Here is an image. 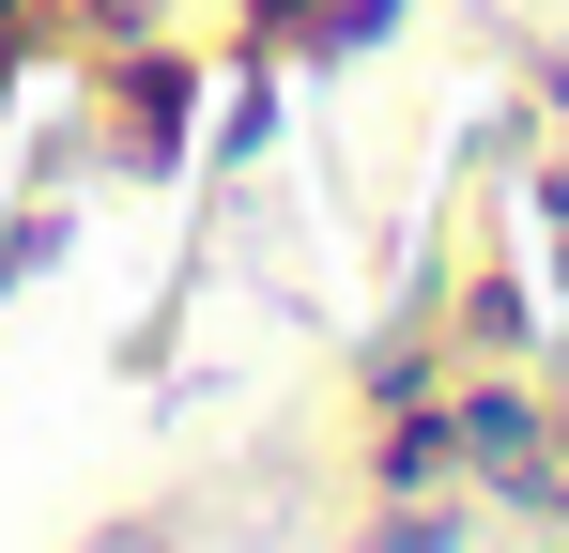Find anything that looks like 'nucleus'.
<instances>
[{
	"mask_svg": "<svg viewBox=\"0 0 569 553\" xmlns=\"http://www.w3.org/2000/svg\"><path fill=\"white\" fill-rule=\"evenodd\" d=\"M385 16H400V0H262V47H308V62H323V47H355Z\"/></svg>",
	"mask_w": 569,
	"mask_h": 553,
	"instance_id": "obj_1",
	"label": "nucleus"
}]
</instances>
